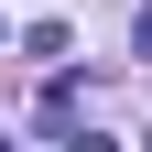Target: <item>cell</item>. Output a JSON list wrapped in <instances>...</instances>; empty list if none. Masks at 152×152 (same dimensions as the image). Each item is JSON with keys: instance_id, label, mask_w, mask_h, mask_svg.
I'll use <instances>...</instances> for the list:
<instances>
[{"instance_id": "7a4b0ae2", "label": "cell", "mask_w": 152, "mask_h": 152, "mask_svg": "<svg viewBox=\"0 0 152 152\" xmlns=\"http://www.w3.org/2000/svg\"><path fill=\"white\" fill-rule=\"evenodd\" d=\"M76 152H120V141H98V130H87V141H76Z\"/></svg>"}, {"instance_id": "6da1fadb", "label": "cell", "mask_w": 152, "mask_h": 152, "mask_svg": "<svg viewBox=\"0 0 152 152\" xmlns=\"http://www.w3.org/2000/svg\"><path fill=\"white\" fill-rule=\"evenodd\" d=\"M130 44H141V65H152V0H141V22H130Z\"/></svg>"}, {"instance_id": "3957f363", "label": "cell", "mask_w": 152, "mask_h": 152, "mask_svg": "<svg viewBox=\"0 0 152 152\" xmlns=\"http://www.w3.org/2000/svg\"><path fill=\"white\" fill-rule=\"evenodd\" d=\"M141 141H152V130H141Z\"/></svg>"}]
</instances>
